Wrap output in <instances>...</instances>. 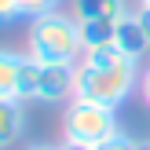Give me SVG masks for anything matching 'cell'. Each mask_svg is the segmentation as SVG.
I'll return each mask as SVG.
<instances>
[{"instance_id":"1","label":"cell","mask_w":150,"mask_h":150,"mask_svg":"<svg viewBox=\"0 0 150 150\" xmlns=\"http://www.w3.org/2000/svg\"><path fill=\"white\" fill-rule=\"evenodd\" d=\"M139 88V62L125 55L117 44L84 48L81 62L73 66V99L103 103V106H121Z\"/></svg>"},{"instance_id":"2","label":"cell","mask_w":150,"mask_h":150,"mask_svg":"<svg viewBox=\"0 0 150 150\" xmlns=\"http://www.w3.org/2000/svg\"><path fill=\"white\" fill-rule=\"evenodd\" d=\"M26 55L37 62H51V66H77L84 55V40H81V22L77 15L66 11H48L29 18V33H26Z\"/></svg>"},{"instance_id":"3","label":"cell","mask_w":150,"mask_h":150,"mask_svg":"<svg viewBox=\"0 0 150 150\" xmlns=\"http://www.w3.org/2000/svg\"><path fill=\"white\" fill-rule=\"evenodd\" d=\"M121 136V121H117L114 106H103V103H88V99H70L62 114V143L95 150L106 139Z\"/></svg>"},{"instance_id":"4","label":"cell","mask_w":150,"mask_h":150,"mask_svg":"<svg viewBox=\"0 0 150 150\" xmlns=\"http://www.w3.org/2000/svg\"><path fill=\"white\" fill-rule=\"evenodd\" d=\"M70 99H73V66H51L26 55L22 103H70Z\"/></svg>"},{"instance_id":"5","label":"cell","mask_w":150,"mask_h":150,"mask_svg":"<svg viewBox=\"0 0 150 150\" xmlns=\"http://www.w3.org/2000/svg\"><path fill=\"white\" fill-rule=\"evenodd\" d=\"M114 44L125 51V55H132L136 62L150 51V40H146L143 22H139V15H136V11H128V15H125V18L114 26Z\"/></svg>"},{"instance_id":"6","label":"cell","mask_w":150,"mask_h":150,"mask_svg":"<svg viewBox=\"0 0 150 150\" xmlns=\"http://www.w3.org/2000/svg\"><path fill=\"white\" fill-rule=\"evenodd\" d=\"M22 66L26 55L0 48V99H22Z\"/></svg>"},{"instance_id":"7","label":"cell","mask_w":150,"mask_h":150,"mask_svg":"<svg viewBox=\"0 0 150 150\" xmlns=\"http://www.w3.org/2000/svg\"><path fill=\"white\" fill-rule=\"evenodd\" d=\"M22 128H26V106H22V99H0V150L15 146Z\"/></svg>"},{"instance_id":"8","label":"cell","mask_w":150,"mask_h":150,"mask_svg":"<svg viewBox=\"0 0 150 150\" xmlns=\"http://www.w3.org/2000/svg\"><path fill=\"white\" fill-rule=\"evenodd\" d=\"M73 15L81 22L84 18H103V22H121L128 15L125 0H73Z\"/></svg>"},{"instance_id":"9","label":"cell","mask_w":150,"mask_h":150,"mask_svg":"<svg viewBox=\"0 0 150 150\" xmlns=\"http://www.w3.org/2000/svg\"><path fill=\"white\" fill-rule=\"evenodd\" d=\"M77 22H81V18H77ZM114 26H117V22L84 18V22H81V40H84V48H103V44H114Z\"/></svg>"},{"instance_id":"10","label":"cell","mask_w":150,"mask_h":150,"mask_svg":"<svg viewBox=\"0 0 150 150\" xmlns=\"http://www.w3.org/2000/svg\"><path fill=\"white\" fill-rule=\"evenodd\" d=\"M18 4H22V18H37V15L55 11L62 0H18Z\"/></svg>"},{"instance_id":"11","label":"cell","mask_w":150,"mask_h":150,"mask_svg":"<svg viewBox=\"0 0 150 150\" xmlns=\"http://www.w3.org/2000/svg\"><path fill=\"white\" fill-rule=\"evenodd\" d=\"M15 18H22V4L18 0H0V26H11Z\"/></svg>"},{"instance_id":"12","label":"cell","mask_w":150,"mask_h":150,"mask_svg":"<svg viewBox=\"0 0 150 150\" xmlns=\"http://www.w3.org/2000/svg\"><path fill=\"white\" fill-rule=\"evenodd\" d=\"M95 150H136V139H132V136H125V132H121V136L106 139V143H103V146H95Z\"/></svg>"},{"instance_id":"13","label":"cell","mask_w":150,"mask_h":150,"mask_svg":"<svg viewBox=\"0 0 150 150\" xmlns=\"http://www.w3.org/2000/svg\"><path fill=\"white\" fill-rule=\"evenodd\" d=\"M139 95H143V103L150 106V66H146V70H139Z\"/></svg>"},{"instance_id":"14","label":"cell","mask_w":150,"mask_h":150,"mask_svg":"<svg viewBox=\"0 0 150 150\" xmlns=\"http://www.w3.org/2000/svg\"><path fill=\"white\" fill-rule=\"evenodd\" d=\"M136 15H139V22H143V33H146V40H150V7H143V4H139V7H136Z\"/></svg>"},{"instance_id":"15","label":"cell","mask_w":150,"mask_h":150,"mask_svg":"<svg viewBox=\"0 0 150 150\" xmlns=\"http://www.w3.org/2000/svg\"><path fill=\"white\" fill-rule=\"evenodd\" d=\"M26 150H59V146H51V143H33V146H26Z\"/></svg>"},{"instance_id":"16","label":"cell","mask_w":150,"mask_h":150,"mask_svg":"<svg viewBox=\"0 0 150 150\" xmlns=\"http://www.w3.org/2000/svg\"><path fill=\"white\" fill-rule=\"evenodd\" d=\"M136 150H150V139H136Z\"/></svg>"},{"instance_id":"17","label":"cell","mask_w":150,"mask_h":150,"mask_svg":"<svg viewBox=\"0 0 150 150\" xmlns=\"http://www.w3.org/2000/svg\"><path fill=\"white\" fill-rule=\"evenodd\" d=\"M59 150H84V146H73V143H62V146H59Z\"/></svg>"},{"instance_id":"18","label":"cell","mask_w":150,"mask_h":150,"mask_svg":"<svg viewBox=\"0 0 150 150\" xmlns=\"http://www.w3.org/2000/svg\"><path fill=\"white\" fill-rule=\"evenodd\" d=\"M139 4H143V7H150V0H139Z\"/></svg>"}]
</instances>
